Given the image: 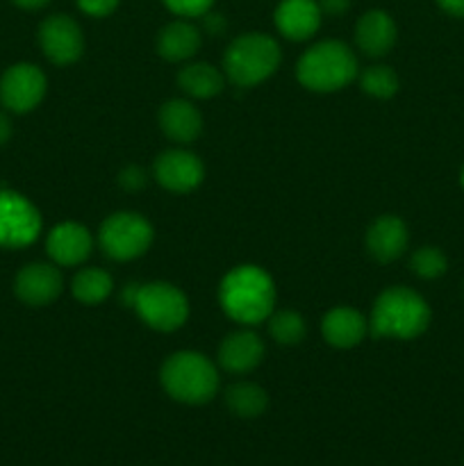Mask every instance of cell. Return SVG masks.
Listing matches in <instances>:
<instances>
[{"label":"cell","instance_id":"cell-1","mask_svg":"<svg viewBox=\"0 0 464 466\" xmlns=\"http://www.w3.org/2000/svg\"><path fill=\"white\" fill-rule=\"evenodd\" d=\"M218 303L223 312L237 323L255 326L271 317L276 305V285L264 268L241 264L226 273L218 287Z\"/></svg>","mask_w":464,"mask_h":466},{"label":"cell","instance_id":"cell-2","mask_svg":"<svg viewBox=\"0 0 464 466\" xmlns=\"http://www.w3.org/2000/svg\"><path fill=\"white\" fill-rule=\"evenodd\" d=\"M428 323H430V308L417 291L408 287H389L373 303L368 332L373 337L414 339L426 332Z\"/></svg>","mask_w":464,"mask_h":466},{"label":"cell","instance_id":"cell-3","mask_svg":"<svg viewBox=\"0 0 464 466\" xmlns=\"http://www.w3.org/2000/svg\"><path fill=\"white\" fill-rule=\"evenodd\" d=\"M296 77L309 91L318 94L339 91L358 77V57L341 41H318L300 55L296 64Z\"/></svg>","mask_w":464,"mask_h":466},{"label":"cell","instance_id":"cell-4","mask_svg":"<svg viewBox=\"0 0 464 466\" xmlns=\"http://www.w3.org/2000/svg\"><path fill=\"white\" fill-rule=\"evenodd\" d=\"M164 391L173 400L187 405H203L218 390V373L212 360L196 350H180L166 358L159 371Z\"/></svg>","mask_w":464,"mask_h":466},{"label":"cell","instance_id":"cell-5","mask_svg":"<svg viewBox=\"0 0 464 466\" xmlns=\"http://www.w3.org/2000/svg\"><path fill=\"white\" fill-rule=\"evenodd\" d=\"M121 303L135 309L141 321L159 332H173L189 319V300L171 282H144L127 285Z\"/></svg>","mask_w":464,"mask_h":466},{"label":"cell","instance_id":"cell-6","mask_svg":"<svg viewBox=\"0 0 464 466\" xmlns=\"http://www.w3.org/2000/svg\"><path fill=\"white\" fill-rule=\"evenodd\" d=\"M280 46L262 32L241 35L227 46L223 57V73L237 86H255L271 77L280 66Z\"/></svg>","mask_w":464,"mask_h":466},{"label":"cell","instance_id":"cell-7","mask_svg":"<svg viewBox=\"0 0 464 466\" xmlns=\"http://www.w3.org/2000/svg\"><path fill=\"white\" fill-rule=\"evenodd\" d=\"M98 244L116 262L141 258L153 244V226L136 212H114L98 230Z\"/></svg>","mask_w":464,"mask_h":466},{"label":"cell","instance_id":"cell-8","mask_svg":"<svg viewBox=\"0 0 464 466\" xmlns=\"http://www.w3.org/2000/svg\"><path fill=\"white\" fill-rule=\"evenodd\" d=\"M41 232V214L25 196L0 191V246L23 248Z\"/></svg>","mask_w":464,"mask_h":466},{"label":"cell","instance_id":"cell-9","mask_svg":"<svg viewBox=\"0 0 464 466\" xmlns=\"http://www.w3.org/2000/svg\"><path fill=\"white\" fill-rule=\"evenodd\" d=\"M45 96V76L35 64H14L0 77V103L16 114L35 109Z\"/></svg>","mask_w":464,"mask_h":466},{"label":"cell","instance_id":"cell-10","mask_svg":"<svg viewBox=\"0 0 464 466\" xmlns=\"http://www.w3.org/2000/svg\"><path fill=\"white\" fill-rule=\"evenodd\" d=\"M39 44L45 57L57 66L77 62L85 53V35L76 18L53 14L39 27Z\"/></svg>","mask_w":464,"mask_h":466},{"label":"cell","instance_id":"cell-11","mask_svg":"<svg viewBox=\"0 0 464 466\" xmlns=\"http://www.w3.org/2000/svg\"><path fill=\"white\" fill-rule=\"evenodd\" d=\"M153 176L164 189L173 191V194H189L203 182L205 167L198 155L189 153V150L173 148L157 155Z\"/></svg>","mask_w":464,"mask_h":466},{"label":"cell","instance_id":"cell-12","mask_svg":"<svg viewBox=\"0 0 464 466\" xmlns=\"http://www.w3.org/2000/svg\"><path fill=\"white\" fill-rule=\"evenodd\" d=\"M64 289V278L57 267L44 262L27 264L14 280V291L30 308L50 305Z\"/></svg>","mask_w":464,"mask_h":466},{"label":"cell","instance_id":"cell-13","mask_svg":"<svg viewBox=\"0 0 464 466\" xmlns=\"http://www.w3.org/2000/svg\"><path fill=\"white\" fill-rule=\"evenodd\" d=\"M91 248H94L91 232L76 221L55 226L45 239V250L59 267H77V264L86 262Z\"/></svg>","mask_w":464,"mask_h":466},{"label":"cell","instance_id":"cell-14","mask_svg":"<svg viewBox=\"0 0 464 466\" xmlns=\"http://www.w3.org/2000/svg\"><path fill=\"white\" fill-rule=\"evenodd\" d=\"M321 18L323 12L317 0H280L273 14L277 32L291 41L312 39Z\"/></svg>","mask_w":464,"mask_h":466},{"label":"cell","instance_id":"cell-15","mask_svg":"<svg viewBox=\"0 0 464 466\" xmlns=\"http://www.w3.org/2000/svg\"><path fill=\"white\" fill-rule=\"evenodd\" d=\"M396 23L385 9H368L355 25V44L368 57H382L396 44Z\"/></svg>","mask_w":464,"mask_h":466},{"label":"cell","instance_id":"cell-16","mask_svg":"<svg viewBox=\"0 0 464 466\" xmlns=\"http://www.w3.org/2000/svg\"><path fill=\"white\" fill-rule=\"evenodd\" d=\"M321 332L332 349H353V346L362 344V339L367 337L368 319H364V314L358 309L339 305L323 317Z\"/></svg>","mask_w":464,"mask_h":466},{"label":"cell","instance_id":"cell-17","mask_svg":"<svg viewBox=\"0 0 464 466\" xmlns=\"http://www.w3.org/2000/svg\"><path fill=\"white\" fill-rule=\"evenodd\" d=\"M408 248V228L394 214L376 218L367 230V250L376 262H394Z\"/></svg>","mask_w":464,"mask_h":466},{"label":"cell","instance_id":"cell-18","mask_svg":"<svg viewBox=\"0 0 464 466\" xmlns=\"http://www.w3.org/2000/svg\"><path fill=\"white\" fill-rule=\"evenodd\" d=\"M264 358V344L253 330L230 332L218 349V364L230 373H248L259 367Z\"/></svg>","mask_w":464,"mask_h":466},{"label":"cell","instance_id":"cell-19","mask_svg":"<svg viewBox=\"0 0 464 466\" xmlns=\"http://www.w3.org/2000/svg\"><path fill=\"white\" fill-rule=\"evenodd\" d=\"M159 127L171 141L191 144L203 130V116L189 100L173 98L159 109Z\"/></svg>","mask_w":464,"mask_h":466},{"label":"cell","instance_id":"cell-20","mask_svg":"<svg viewBox=\"0 0 464 466\" xmlns=\"http://www.w3.org/2000/svg\"><path fill=\"white\" fill-rule=\"evenodd\" d=\"M200 30L187 18H177L164 25L157 35V53L168 62H185L200 48Z\"/></svg>","mask_w":464,"mask_h":466},{"label":"cell","instance_id":"cell-21","mask_svg":"<svg viewBox=\"0 0 464 466\" xmlns=\"http://www.w3.org/2000/svg\"><path fill=\"white\" fill-rule=\"evenodd\" d=\"M177 85L185 94L191 98H212V96L221 94L226 86V76L218 71L217 66L207 62H194L187 64L180 73H177Z\"/></svg>","mask_w":464,"mask_h":466},{"label":"cell","instance_id":"cell-22","mask_svg":"<svg viewBox=\"0 0 464 466\" xmlns=\"http://www.w3.org/2000/svg\"><path fill=\"white\" fill-rule=\"evenodd\" d=\"M226 405L241 419H255L268 408V396L255 382H237L226 390Z\"/></svg>","mask_w":464,"mask_h":466},{"label":"cell","instance_id":"cell-23","mask_svg":"<svg viewBox=\"0 0 464 466\" xmlns=\"http://www.w3.org/2000/svg\"><path fill=\"white\" fill-rule=\"evenodd\" d=\"M114 280L103 268H82L71 282V291L82 305H98L112 294Z\"/></svg>","mask_w":464,"mask_h":466},{"label":"cell","instance_id":"cell-24","mask_svg":"<svg viewBox=\"0 0 464 466\" xmlns=\"http://www.w3.org/2000/svg\"><path fill=\"white\" fill-rule=\"evenodd\" d=\"M268 332L280 346H296L303 341L308 328H305V319L298 312L282 309L268 319Z\"/></svg>","mask_w":464,"mask_h":466},{"label":"cell","instance_id":"cell-25","mask_svg":"<svg viewBox=\"0 0 464 466\" xmlns=\"http://www.w3.org/2000/svg\"><path fill=\"white\" fill-rule=\"evenodd\" d=\"M359 85L373 98H391L398 91V76L394 68L378 64V66H368L359 77Z\"/></svg>","mask_w":464,"mask_h":466},{"label":"cell","instance_id":"cell-26","mask_svg":"<svg viewBox=\"0 0 464 466\" xmlns=\"http://www.w3.org/2000/svg\"><path fill=\"white\" fill-rule=\"evenodd\" d=\"M409 267L423 280H435L446 273V255L435 246H423V248L414 250Z\"/></svg>","mask_w":464,"mask_h":466},{"label":"cell","instance_id":"cell-27","mask_svg":"<svg viewBox=\"0 0 464 466\" xmlns=\"http://www.w3.org/2000/svg\"><path fill=\"white\" fill-rule=\"evenodd\" d=\"M164 5L180 18H196L207 14L214 7V0H164Z\"/></svg>","mask_w":464,"mask_h":466},{"label":"cell","instance_id":"cell-28","mask_svg":"<svg viewBox=\"0 0 464 466\" xmlns=\"http://www.w3.org/2000/svg\"><path fill=\"white\" fill-rule=\"evenodd\" d=\"M82 14L91 18H105L116 12L118 0H76Z\"/></svg>","mask_w":464,"mask_h":466},{"label":"cell","instance_id":"cell-29","mask_svg":"<svg viewBox=\"0 0 464 466\" xmlns=\"http://www.w3.org/2000/svg\"><path fill=\"white\" fill-rule=\"evenodd\" d=\"M118 185L127 191H139L146 187V171L141 167H126L118 173Z\"/></svg>","mask_w":464,"mask_h":466},{"label":"cell","instance_id":"cell-30","mask_svg":"<svg viewBox=\"0 0 464 466\" xmlns=\"http://www.w3.org/2000/svg\"><path fill=\"white\" fill-rule=\"evenodd\" d=\"M203 27L209 35H223L226 32V18H223V14L209 9L207 14H203Z\"/></svg>","mask_w":464,"mask_h":466},{"label":"cell","instance_id":"cell-31","mask_svg":"<svg viewBox=\"0 0 464 466\" xmlns=\"http://www.w3.org/2000/svg\"><path fill=\"white\" fill-rule=\"evenodd\" d=\"M317 3L321 12L328 14V16H341V14L348 12L353 0H317Z\"/></svg>","mask_w":464,"mask_h":466},{"label":"cell","instance_id":"cell-32","mask_svg":"<svg viewBox=\"0 0 464 466\" xmlns=\"http://www.w3.org/2000/svg\"><path fill=\"white\" fill-rule=\"evenodd\" d=\"M437 5L450 16L464 18V0H437Z\"/></svg>","mask_w":464,"mask_h":466},{"label":"cell","instance_id":"cell-33","mask_svg":"<svg viewBox=\"0 0 464 466\" xmlns=\"http://www.w3.org/2000/svg\"><path fill=\"white\" fill-rule=\"evenodd\" d=\"M12 137V121L5 114H0V146H5Z\"/></svg>","mask_w":464,"mask_h":466},{"label":"cell","instance_id":"cell-34","mask_svg":"<svg viewBox=\"0 0 464 466\" xmlns=\"http://www.w3.org/2000/svg\"><path fill=\"white\" fill-rule=\"evenodd\" d=\"M12 3L21 9H41V7H45L50 0H12Z\"/></svg>","mask_w":464,"mask_h":466},{"label":"cell","instance_id":"cell-35","mask_svg":"<svg viewBox=\"0 0 464 466\" xmlns=\"http://www.w3.org/2000/svg\"><path fill=\"white\" fill-rule=\"evenodd\" d=\"M459 180H462V187H464V168H462V176H459Z\"/></svg>","mask_w":464,"mask_h":466}]
</instances>
